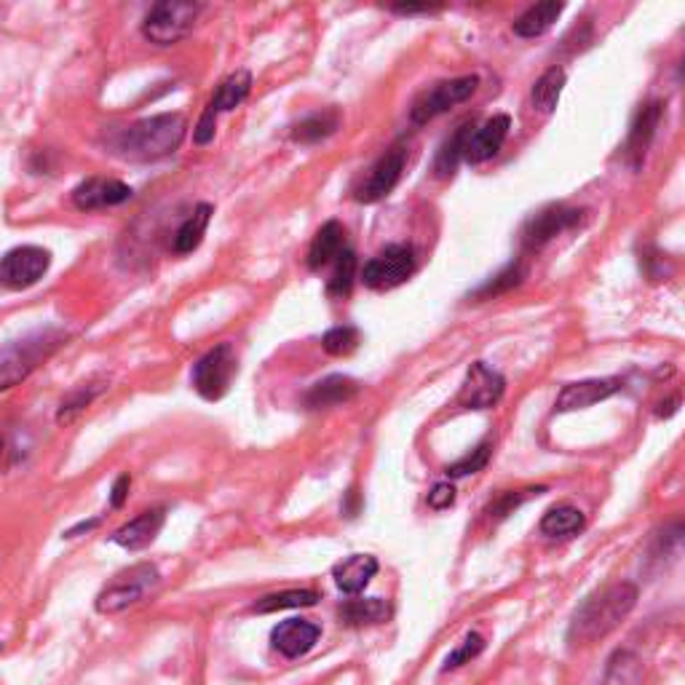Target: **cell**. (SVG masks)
Instances as JSON below:
<instances>
[{
    "mask_svg": "<svg viewBox=\"0 0 685 685\" xmlns=\"http://www.w3.org/2000/svg\"><path fill=\"white\" fill-rule=\"evenodd\" d=\"M359 394V383L348 375H330V378L319 380L311 386V391L306 394V407L308 409H327L338 407L351 402Z\"/></svg>",
    "mask_w": 685,
    "mask_h": 685,
    "instance_id": "cell-20",
    "label": "cell"
},
{
    "mask_svg": "<svg viewBox=\"0 0 685 685\" xmlns=\"http://www.w3.org/2000/svg\"><path fill=\"white\" fill-rule=\"evenodd\" d=\"M51 266V252L44 247H14L0 257V284L5 290H27L46 277Z\"/></svg>",
    "mask_w": 685,
    "mask_h": 685,
    "instance_id": "cell-9",
    "label": "cell"
},
{
    "mask_svg": "<svg viewBox=\"0 0 685 685\" xmlns=\"http://www.w3.org/2000/svg\"><path fill=\"white\" fill-rule=\"evenodd\" d=\"M519 281H523V266H509L506 271L499 273L493 281H488V284L482 286V290L477 292V297H490V295H501V292L512 290V286H517Z\"/></svg>",
    "mask_w": 685,
    "mask_h": 685,
    "instance_id": "cell-37",
    "label": "cell"
},
{
    "mask_svg": "<svg viewBox=\"0 0 685 685\" xmlns=\"http://www.w3.org/2000/svg\"><path fill=\"white\" fill-rule=\"evenodd\" d=\"M584 525H587V517H584L582 509L560 503V506H552L543 514L538 530L547 538H573L584 530Z\"/></svg>",
    "mask_w": 685,
    "mask_h": 685,
    "instance_id": "cell-22",
    "label": "cell"
},
{
    "mask_svg": "<svg viewBox=\"0 0 685 685\" xmlns=\"http://www.w3.org/2000/svg\"><path fill=\"white\" fill-rule=\"evenodd\" d=\"M134 196L126 183L113 178H89L73 191V204L81 212H97V209L119 207Z\"/></svg>",
    "mask_w": 685,
    "mask_h": 685,
    "instance_id": "cell-13",
    "label": "cell"
},
{
    "mask_svg": "<svg viewBox=\"0 0 685 685\" xmlns=\"http://www.w3.org/2000/svg\"><path fill=\"white\" fill-rule=\"evenodd\" d=\"M677 405H681V396H672L670 402H661V409L656 415H659V418H670V415H675L677 413Z\"/></svg>",
    "mask_w": 685,
    "mask_h": 685,
    "instance_id": "cell-43",
    "label": "cell"
},
{
    "mask_svg": "<svg viewBox=\"0 0 685 685\" xmlns=\"http://www.w3.org/2000/svg\"><path fill=\"white\" fill-rule=\"evenodd\" d=\"M0 450H3V439H0Z\"/></svg>",
    "mask_w": 685,
    "mask_h": 685,
    "instance_id": "cell-45",
    "label": "cell"
},
{
    "mask_svg": "<svg viewBox=\"0 0 685 685\" xmlns=\"http://www.w3.org/2000/svg\"><path fill=\"white\" fill-rule=\"evenodd\" d=\"M482 651H485V637L479 635V632H468V635L464 637V643H461V646L448 656V661H444V672L458 670V666H464L472 659H477Z\"/></svg>",
    "mask_w": 685,
    "mask_h": 685,
    "instance_id": "cell-36",
    "label": "cell"
},
{
    "mask_svg": "<svg viewBox=\"0 0 685 685\" xmlns=\"http://www.w3.org/2000/svg\"><path fill=\"white\" fill-rule=\"evenodd\" d=\"M163 523H167V512H163V509H148V512L129 519L126 525H121V528L110 536V541L119 543L126 552H139V549H148L150 543L156 541Z\"/></svg>",
    "mask_w": 685,
    "mask_h": 685,
    "instance_id": "cell-16",
    "label": "cell"
},
{
    "mask_svg": "<svg viewBox=\"0 0 685 685\" xmlns=\"http://www.w3.org/2000/svg\"><path fill=\"white\" fill-rule=\"evenodd\" d=\"M378 560L370 558V554H351L338 562L332 567V578H335L338 589L345 595H359L370 587V582L378 576Z\"/></svg>",
    "mask_w": 685,
    "mask_h": 685,
    "instance_id": "cell-19",
    "label": "cell"
},
{
    "mask_svg": "<svg viewBox=\"0 0 685 685\" xmlns=\"http://www.w3.org/2000/svg\"><path fill=\"white\" fill-rule=\"evenodd\" d=\"M472 129H474L472 121H466V124H461L442 143V148H439V154L435 158V174L439 180H448L455 174L461 158H464L466 154V143H468V137H472Z\"/></svg>",
    "mask_w": 685,
    "mask_h": 685,
    "instance_id": "cell-27",
    "label": "cell"
},
{
    "mask_svg": "<svg viewBox=\"0 0 685 685\" xmlns=\"http://www.w3.org/2000/svg\"><path fill=\"white\" fill-rule=\"evenodd\" d=\"M509 129H512V119L506 113L493 115V119L485 121L477 132H472L466 143V154L464 158L468 163H485L493 156H499V150L503 148L509 137Z\"/></svg>",
    "mask_w": 685,
    "mask_h": 685,
    "instance_id": "cell-17",
    "label": "cell"
},
{
    "mask_svg": "<svg viewBox=\"0 0 685 685\" xmlns=\"http://www.w3.org/2000/svg\"><path fill=\"white\" fill-rule=\"evenodd\" d=\"M102 391H105V386L89 383V386H81V389H75L73 394L64 396L60 409H57V424H64V426L73 424L75 415L84 413V409L89 407L91 402L102 394Z\"/></svg>",
    "mask_w": 685,
    "mask_h": 685,
    "instance_id": "cell-33",
    "label": "cell"
},
{
    "mask_svg": "<svg viewBox=\"0 0 685 685\" xmlns=\"http://www.w3.org/2000/svg\"><path fill=\"white\" fill-rule=\"evenodd\" d=\"M129 488H132V477L129 474H121L113 482V490H110V506L121 509L129 499Z\"/></svg>",
    "mask_w": 685,
    "mask_h": 685,
    "instance_id": "cell-41",
    "label": "cell"
},
{
    "mask_svg": "<svg viewBox=\"0 0 685 685\" xmlns=\"http://www.w3.org/2000/svg\"><path fill=\"white\" fill-rule=\"evenodd\" d=\"M622 391V380L619 378H592V380H578V383H567L560 391L554 409L558 413H576V409H587L597 405V402H606L608 396L619 394Z\"/></svg>",
    "mask_w": 685,
    "mask_h": 685,
    "instance_id": "cell-14",
    "label": "cell"
},
{
    "mask_svg": "<svg viewBox=\"0 0 685 685\" xmlns=\"http://www.w3.org/2000/svg\"><path fill=\"white\" fill-rule=\"evenodd\" d=\"M187 132L185 115L158 113L150 119L134 121L113 139L115 154L129 161H158L172 156L183 145Z\"/></svg>",
    "mask_w": 685,
    "mask_h": 685,
    "instance_id": "cell-2",
    "label": "cell"
},
{
    "mask_svg": "<svg viewBox=\"0 0 685 685\" xmlns=\"http://www.w3.org/2000/svg\"><path fill=\"white\" fill-rule=\"evenodd\" d=\"M356 262L354 249H343L335 260V271H332L330 284H327V292L330 297H348L351 290H354V279H356Z\"/></svg>",
    "mask_w": 685,
    "mask_h": 685,
    "instance_id": "cell-32",
    "label": "cell"
},
{
    "mask_svg": "<svg viewBox=\"0 0 685 685\" xmlns=\"http://www.w3.org/2000/svg\"><path fill=\"white\" fill-rule=\"evenodd\" d=\"M543 490H547V488H528V490H519V493H503L501 499L493 503V509H490V514H493L496 519L509 517V514H512L517 506H523V503L528 501L530 496H541Z\"/></svg>",
    "mask_w": 685,
    "mask_h": 685,
    "instance_id": "cell-38",
    "label": "cell"
},
{
    "mask_svg": "<svg viewBox=\"0 0 685 685\" xmlns=\"http://www.w3.org/2000/svg\"><path fill=\"white\" fill-rule=\"evenodd\" d=\"M637 597L640 592L629 582L611 584V587L587 597L578 606V611L573 613L571 626H567V643L571 646H592V643L608 637L635 611Z\"/></svg>",
    "mask_w": 685,
    "mask_h": 685,
    "instance_id": "cell-1",
    "label": "cell"
},
{
    "mask_svg": "<svg viewBox=\"0 0 685 685\" xmlns=\"http://www.w3.org/2000/svg\"><path fill=\"white\" fill-rule=\"evenodd\" d=\"M249 89H252L249 70H236V73L228 75V78L218 86V91H215L212 102H209L207 108L212 110L215 115L231 113V110H236L238 105L249 97Z\"/></svg>",
    "mask_w": 685,
    "mask_h": 685,
    "instance_id": "cell-25",
    "label": "cell"
},
{
    "mask_svg": "<svg viewBox=\"0 0 685 685\" xmlns=\"http://www.w3.org/2000/svg\"><path fill=\"white\" fill-rule=\"evenodd\" d=\"M236 372H238L236 348H233L231 343H220L215 345V348H209L207 354L193 365L191 372L193 389H196V394L201 396V400L218 402L228 394Z\"/></svg>",
    "mask_w": 685,
    "mask_h": 685,
    "instance_id": "cell-6",
    "label": "cell"
},
{
    "mask_svg": "<svg viewBox=\"0 0 685 685\" xmlns=\"http://www.w3.org/2000/svg\"><path fill=\"white\" fill-rule=\"evenodd\" d=\"M578 220H582V212H578V209L562 207V204H552V207L541 209V212L533 215V218L525 222L523 228L525 249L536 252L547 247L554 236H560L562 231L576 225Z\"/></svg>",
    "mask_w": 685,
    "mask_h": 685,
    "instance_id": "cell-12",
    "label": "cell"
},
{
    "mask_svg": "<svg viewBox=\"0 0 685 685\" xmlns=\"http://www.w3.org/2000/svg\"><path fill=\"white\" fill-rule=\"evenodd\" d=\"M215 132H218V115L212 110H204V115L198 119L196 129H193V143L196 145H209L215 139Z\"/></svg>",
    "mask_w": 685,
    "mask_h": 685,
    "instance_id": "cell-39",
    "label": "cell"
},
{
    "mask_svg": "<svg viewBox=\"0 0 685 685\" xmlns=\"http://www.w3.org/2000/svg\"><path fill=\"white\" fill-rule=\"evenodd\" d=\"M345 249V228L338 220L325 222V225L316 231L311 247H308V268L319 271V268L330 266L332 260H338V255Z\"/></svg>",
    "mask_w": 685,
    "mask_h": 685,
    "instance_id": "cell-21",
    "label": "cell"
},
{
    "mask_svg": "<svg viewBox=\"0 0 685 685\" xmlns=\"http://www.w3.org/2000/svg\"><path fill=\"white\" fill-rule=\"evenodd\" d=\"M161 582V573L154 562H139V565L126 567L119 576L110 578L102 587V592L97 595V613L102 616H115V613H124L129 608L139 606Z\"/></svg>",
    "mask_w": 685,
    "mask_h": 685,
    "instance_id": "cell-4",
    "label": "cell"
},
{
    "mask_svg": "<svg viewBox=\"0 0 685 685\" xmlns=\"http://www.w3.org/2000/svg\"><path fill=\"white\" fill-rule=\"evenodd\" d=\"M204 11L201 3H183V0H161V3L150 5V11L143 20V35L154 46L180 44L196 27L198 14Z\"/></svg>",
    "mask_w": 685,
    "mask_h": 685,
    "instance_id": "cell-5",
    "label": "cell"
},
{
    "mask_svg": "<svg viewBox=\"0 0 685 685\" xmlns=\"http://www.w3.org/2000/svg\"><path fill=\"white\" fill-rule=\"evenodd\" d=\"M562 89H565V70L554 64V68H549L547 73L536 81V86H533L530 91L533 108L543 115L554 113V108H558L562 97Z\"/></svg>",
    "mask_w": 685,
    "mask_h": 685,
    "instance_id": "cell-29",
    "label": "cell"
},
{
    "mask_svg": "<svg viewBox=\"0 0 685 685\" xmlns=\"http://www.w3.org/2000/svg\"><path fill=\"white\" fill-rule=\"evenodd\" d=\"M415 273V252L409 244H389L362 268V281L370 290H394Z\"/></svg>",
    "mask_w": 685,
    "mask_h": 685,
    "instance_id": "cell-8",
    "label": "cell"
},
{
    "mask_svg": "<svg viewBox=\"0 0 685 685\" xmlns=\"http://www.w3.org/2000/svg\"><path fill=\"white\" fill-rule=\"evenodd\" d=\"M479 89V78L477 75H461V78L453 81H442V84H435L431 89H426L409 108V121L418 126L429 124L437 115L448 113L455 105L466 102L468 97H474V91Z\"/></svg>",
    "mask_w": 685,
    "mask_h": 685,
    "instance_id": "cell-7",
    "label": "cell"
},
{
    "mask_svg": "<svg viewBox=\"0 0 685 685\" xmlns=\"http://www.w3.org/2000/svg\"><path fill=\"white\" fill-rule=\"evenodd\" d=\"M562 11H565V3H554V0L530 5L512 25L514 35H519V38H538V35L552 30V25L560 20Z\"/></svg>",
    "mask_w": 685,
    "mask_h": 685,
    "instance_id": "cell-23",
    "label": "cell"
},
{
    "mask_svg": "<svg viewBox=\"0 0 685 685\" xmlns=\"http://www.w3.org/2000/svg\"><path fill=\"white\" fill-rule=\"evenodd\" d=\"M455 503V488L450 482H439L435 485V490L429 493V506L442 512V509H450Z\"/></svg>",
    "mask_w": 685,
    "mask_h": 685,
    "instance_id": "cell-40",
    "label": "cell"
},
{
    "mask_svg": "<svg viewBox=\"0 0 685 685\" xmlns=\"http://www.w3.org/2000/svg\"><path fill=\"white\" fill-rule=\"evenodd\" d=\"M338 126H341V115H338V110H321V113H311L303 121H297V124L292 126L290 137L295 139V143L314 145V143H321V139L332 137V134L338 132Z\"/></svg>",
    "mask_w": 685,
    "mask_h": 685,
    "instance_id": "cell-28",
    "label": "cell"
},
{
    "mask_svg": "<svg viewBox=\"0 0 685 685\" xmlns=\"http://www.w3.org/2000/svg\"><path fill=\"white\" fill-rule=\"evenodd\" d=\"M64 341L68 335L62 330H40L0 348V394L30 378Z\"/></svg>",
    "mask_w": 685,
    "mask_h": 685,
    "instance_id": "cell-3",
    "label": "cell"
},
{
    "mask_svg": "<svg viewBox=\"0 0 685 685\" xmlns=\"http://www.w3.org/2000/svg\"><path fill=\"white\" fill-rule=\"evenodd\" d=\"M321 629L306 619H286L271 629V646L286 659H301L319 643Z\"/></svg>",
    "mask_w": 685,
    "mask_h": 685,
    "instance_id": "cell-15",
    "label": "cell"
},
{
    "mask_svg": "<svg viewBox=\"0 0 685 685\" xmlns=\"http://www.w3.org/2000/svg\"><path fill=\"white\" fill-rule=\"evenodd\" d=\"M405 163H407L405 145H394L391 150H386V154L372 163L370 172L362 178V183L356 185V191H354L356 201L359 204L383 201V198L389 196V193L396 187V183L402 180Z\"/></svg>",
    "mask_w": 685,
    "mask_h": 685,
    "instance_id": "cell-10",
    "label": "cell"
},
{
    "mask_svg": "<svg viewBox=\"0 0 685 685\" xmlns=\"http://www.w3.org/2000/svg\"><path fill=\"white\" fill-rule=\"evenodd\" d=\"M319 602V595L311 592V589H286V592H273L260 597L255 602L257 613H277L286 611V608H311Z\"/></svg>",
    "mask_w": 685,
    "mask_h": 685,
    "instance_id": "cell-30",
    "label": "cell"
},
{
    "mask_svg": "<svg viewBox=\"0 0 685 685\" xmlns=\"http://www.w3.org/2000/svg\"><path fill=\"white\" fill-rule=\"evenodd\" d=\"M212 212H215L212 204H198V207L193 209L191 218L178 228V233H174L172 238V249L178 252V255H191V252L201 244L204 233H207L209 228V220H212Z\"/></svg>",
    "mask_w": 685,
    "mask_h": 685,
    "instance_id": "cell-26",
    "label": "cell"
},
{
    "mask_svg": "<svg viewBox=\"0 0 685 685\" xmlns=\"http://www.w3.org/2000/svg\"><path fill=\"white\" fill-rule=\"evenodd\" d=\"M490 453H493V442H490V439H485L479 448H474L472 453L464 455V458L455 461V464H450L448 468H444V474H448L450 479H461V477H468V474L482 472V468L488 466Z\"/></svg>",
    "mask_w": 685,
    "mask_h": 685,
    "instance_id": "cell-34",
    "label": "cell"
},
{
    "mask_svg": "<svg viewBox=\"0 0 685 685\" xmlns=\"http://www.w3.org/2000/svg\"><path fill=\"white\" fill-rule=\"evenodd\" d=\"M394 14H407V16H413V14H431V11H439V9H431V5H394Z\"/></svg>",
    "mask_w": 685,
    "mask_h": 685,
    "instance_id": "cell-42",
    "label": "cell"
},
{
    "mask_svg": "<svg viewBox=\"0 0 685 685\" xmlns=\"http://www.w3.org/2000/svg\"><path fill=\"white\" fill-rule=\"evenodd\" d=\"M503 391H506V378L485 362H474L458 391V405L466 409H490L499 405Z\"/></svg>",
    "mask_w": 685,
    "mask_h": 685,
    "instance_id": "cell-11",
    "label": "cell"
},
{
    "mask_svg": "<svg viewBox=\"0 0 685 685\" xmlns=\"http://www.w3.org/2000/svg\"><path fill=\"white\" fill-rule=\"evenodd\" d=\"M99 525V519H91V523H81V525H75L73 530H68L64 533V538H75L78 536V533H89V530H94Z\"/></svg>",
    "mask_w": 685,
    "mask_h": 685,
    "instance_id": "cell-44",
    "label": "cell"
},
{
    "mask_svg": "<svg viewBox=\"0 0 685 685\" xmlns=\"http://www.w3.org/2000/svg\"><path fill=\"white\" fill-rule=\"evenodd\" d=\"M643 677V664L629 651H616L608 661L602 685H637Z\"/></svg>",
    "mask_w": 685,
    "mask_h": 685,
    "instance_id": "cell-31",
    "label": "cell"
},
{
    "mask_svg": "<svg viewBox=\"0 0 685 685\" xmlns=\"http://www.w3.org/2000/svg\"><path fill=\"white\" fill-rule=\"evenodd\" d=\"M391 616V606L380 597H354L341 606V622L348 626L380 624Z\"/></svg>",
    "mask_w": 685,
    "mask_h": 685,
    "instance_id": "cell-24",
    "label": "cell"
},
{
    "mask_svg": "<svg viewBox=\"0 0 685 685\" xmlns=\"http://www.w3.org/2000/svg\"><path fill=\"white\" fill-rule=\"evenodd\" d=\"M661 119H664V105L648 102L646 108H640V113L635 115V121H632L629 137H626V158H629V163L635 169H640V163L646 161V154L648 148H651Z\"/></svg>",
    "mask_w": 685,
    "mask_h": 685,
    "instance_id": "cell-18",
    "label": "cell"
},
{
    "mask_svg": "<svg viewBox=\"0 0 685 685\" xmlns=\"http://www.w3.org/2000/svg\"><path fill=\"white\" fill-rule=\"evenodd\" d=\"M321 345H325L327 354L348 356V354H354L356 345H359V332L348 325L332 327V330H327L325 338H321Z\"/></svg>",
    "mask_w": 685,
    "mask_h": 685,
    "instance_id": "cell-35",
    "label": "cell"
},
{
    "mask_svg": "<svg viewBox=\"0 0 685 685\" xmlns=\"http://www.w3.org/2000/svg\"><path fill=\"white\" fill-rule=\"evenodd\" d=\"M0 648H3V643H0Z\"/></svg>",
    "mask_w": 685,
    "mask_h": 685,
    "instance_id": "cell-46",
    "label": "cell"
}]
</instances>
